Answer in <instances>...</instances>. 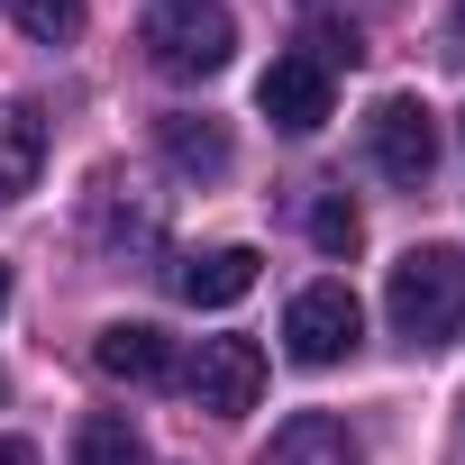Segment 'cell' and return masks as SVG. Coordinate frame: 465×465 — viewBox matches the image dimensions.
Returning a JSON list of instances; mask_svg holds the SVG:
<instances>
[{
  "instance_id": "6da1fadb",
  "label": "cell",
  "mask_w": 465,
  "mask_h": 465,
  "mask_svg": "<svg viewBox=\"0 0 465 465\" xmlns=\"http://www.w3.org/2000/svg\"><path fill=\"white\" fill-rule=\"evenodd\" d=\"M383 311L411 347H447L465 329V247H411L383 283Z\"/></svg>"
},
{
  "instance_id": "7a4b0ae2",
  "label": "cell",
  "mask_w": 465,
  "mask_h": 465,
  "mask_svg": "<svg viewBox=\"0 0 465 465\" xmlns=\"http://www.w3.org/2000/svg\"><path fill=\"white\" fill-rule=\"evenodd\" d=\"M137 37H146V64L173 74V83H210L238 55V19H228L219 0H155Z\"/></svg>"
},
{
  "instance_id": "3957f363",
  "label": "cell",
  "mask_w": 465,
  "mask_h": 465,
  "mask_svg": "<svg viewBox=\"0 0 465 465\" xmlns=\"http://www.w3.org/2000/svg\"><path fill=\"white\" fill-rule=\"evenodd\" d=\"M365 155H374V173H392V183H429L438 173V110L420 101V92H392V101H374V119H365Z\"/></svg>"
},
{
  "instance_id": "277c9868",
  "label": "cell",
  "mask_w": 465,
  "mask_h": 465,
  "mask_svg": "<svg viewBox=\"0 0 465 465\" xmlns=\"http://www.w3.org/2000/svg\"><path fill=\"white\" fill-rule=\"evenodd\" d=\"M356 338H365V311H356L347 283H302L292 292V311H283V356L292 365H338V356H356Z\"/></svg>"
},
{
  "instance_id": "5b68a950",
  "label": "cell",
  "mask_w": 465,
  "mask_h": 465,
  "mask_svg": "<svg viewBox=\"0 0 465 465\" xmlns=\"http://www.w3.org/2000/svg\"><path fill=\"white\" fill-rule=\"evenodd\" d=\"M183 383H192V401H201L210 420H238V411H256V392H265V347H256V338H201V356L183 365Z\"/></svg>"
},
{
  "instance_id": "8992f818",
  "label": "cell",
  "mask_w": 465,
  "mask_h": 465,
  "mask_svg": "<svg viewBox=\"0 0 465 465\" xmlns=\"http://www.w3.org/2000/svg\"><path fill=\"white\" fill-rule=\"evenodd\" d=\"M329 101H338V83H329L311 55H274L265 83H256V110H265L283 137H320V128H329Z\"/></svg>"
},
{
  "instance_id": "52a82bcc",
  "label": "cell",
  "mask_w": 465,
  "mask_h": 465,
  "mask_svg": "<svg viewBox=\"0 0 465 465\" xmlns=\"http://www.w3.org/2000/svg\"><path fill=\"white\" fill-rule=\"evenodd\" d=\"M256 247H210V256H173V302H192V311H228V302H247L256 292Z\"/></svg>"
},
{
  "instance_id": "ba28073f",
  "label": "cell",
  "mask_w": 465,
  "mask_h": 465,
  "mask_svg": "<svg viewBox=\"0 0 465 465\" xmlns=\"http://www.w3.org/2000/svg\"><path fill=\"white\" fill-rule=\"evenodd\" d=\"M92 365L110 374V383H173V338L164 329H146V320H110L101 338H92Z\"/></svg>"
},
{
  "instance_id": "9c48e42d",
  "label": "cell",
  "mask_w": 465,
  "mask_h": 465,
  "mask_svg": "<svg viewBox=\"0 0 465 465\" xmlns=\"http://www.w3.org/2000/svg\"><path fill=\"white\" fill-rule=\"evenodd\" d=\"M155 146H164V164L192 173V183H219V173H228V128L201 119V110H164V119H155Z\"/></svg>"
},
{
  "instance_id": "30bf717a",
  "label": "cell",
  "mask_w": 465,
  "mask_h": 465,
  "mask_svg": "<svg viewBox=\"0 0 465 465\" xmlns=\"http://www.w3.org/2000/svg\"><path fill=\"white\" fill-rule=\"evenodd\" d=\"M265 465H356V429L338 411H292L265 447Z\"/></svg>"
},
{
  "instance_id": "8fae6325",
  "label": "cell",
  "mask_w": 465,
  "mask_h": 465,
  "mask_svg": "<svg viewBox=\"0 0 465 465\" xmlns=\"http://www.w3.org/2000/svg\"><path fill=\"white\" fill-rule=\"evenodd\" d=\"M46 164V119L28 101H0V201H19Z\"/></svg>"
},
{
  "instance_id": "7c38bea8",
  "label": "cell",
  "mask_w": 465,
  "mask_h": 465,
  "mask_svg": "<svg viewBox=\"0 0 465 465\" xmlns=\"http://www.w3.org/2000/svg\"><path fill=\"white\" fill-rule=\"evenodd\" d=\"M74 465H146L137 420H128V411H92V420L74 429Z\"/></svg>"
},
{
  "instance_id": "4fadbf2b",
  "label": "cell",
  "mask_w": 465,
  "mask_h": 465,
  "mask_svg": "<svg viewBox=\"0 0 465 465\" xmlns=\"http://www.w3.org/2000/svg\"><path fill=\"white\" fill-rule=\"evenodd\" d=\"M311 247H320V256H356V247H365V219H356L347 192H320V201H311Z\"/></svg>"
},
{
  "instance_id": "5bb4252c",
  "label": "cell",
  "mask_w": 465,
  "mask_h": 465,
  "mask_svg": "<svg viewBox=\"0 0 465 465\" xmlns=\"http://www.w3.org/2000/svg\"><path fill=\"white\" fill-rule=\"evenodd\" d=\"M0 10H10L37 46H64V37L83 28V0H0Z\"/></svg>"
},
{
  "instance_id": "9a60e30c",
  "label": "cell",
  "mask_w": 465,
  "mask_h": 465,
  "mask_svg": "<svg viewBox=\"0 0 465 465\" xmlns=\"http://www.w3.org/2000/svg\"><path fill=\"white\" fill-rule=\"evenodd\" d=\"M302 55H311V64H320V74L338 83V64H365V37H356L347 19H320V28L302 37Z\"/></svg>"
},
{
  "instance_id": "2e32d148",
  "label": "cell",
  "mask_w": 465,
  "mask_h": 465,
  "mask_svg": "<svg viewBox=\"0 0 465 465\" xmlns=\"http://www.w3.org/2000/svg\"><path fill=\"white\" fill-rule=\"evenodd\" d=\"M447 64H465V0L447 10Z\"/></svg>"
},
{
  "instance_id": "e0dca14e",
  "label": "cell",
  "mask_w": 465,
  "mask_h": 465,
  "mask_svg": "<svg viewBox=\"0 0 465 465\" xmlns=\"http://www.w3.org/2000/svg\"><path fill=\"white\" fill-rule=\"evenodd\" d=\"M0 465H37V447L28 438H0Z\"/></svg>"
},
{
  "instance_id": "ac0fdd59",
  "label": "cell",
  "mask_w": 465,
  "mask_h": 465,
  "mask_svg": "<svg viewBox=\"0 0 465 465\" xmlns=\"http://www.w3.org/2000/svg\"><path fill=\"white\" fill-rule=\"evenodd\" d=\"M0 311H10V265H0Z\"/></svg>"
},
{
  "instance_id": "d6986e66",
  "label": "cell",
  "mask_w": 465,
  "mask_h": 465,
  "mask_svg": "<svg viewBox=\"0 0 465 465\" xmlns=\"http://www.w3.org/2000/svg\"><path fill=\"white\" fill-rule=\"evenodd\" d=\"M456 137H465V119H456Z\"/></svg>"
}]
</instances>
